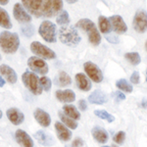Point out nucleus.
I'll return each mask as SVG.
<instances>
[{"instance_id": "obj_1", "label": "nucleus", "mask_w": 147, "mask_h": 147, "mask_svg": "<svg viewBox=\"0 0 147 147\" xmlns=\"http://www.w3.org/2000/svg\"><path fill=\"white\" fill-rule=\"evenodd\" d=\"M22 4L35 18L55 17L63 9V0H22Z\"/></svg>"}, {"instance_id": "obj_2", "label": "nucleus", "mask_w": 147, "mask_h": 147, "mask_svg": "<svg viewBox=\"0 0 147 147\" xmlns=\"http://www.w3.org/2000/svg\"><path fill=\"white\" fill-rule=\"evenodd\" d=\"M20 46V38L16 32L4 30L0 34V48L6 54H14Z\"/></svg>"}, {"instance_id": "obj_3", "label": "nucleus", "mask_w": 147, "mask_h": 147, "mask_svg": "<svg viewBox=\"0 0 147 147\" xmlns=\"http://www.w3.org/2000/svg\"><path fill=\"white\" fill-rule=\"evenodd\" d=\"M76 28H82L86 32L87 36H88L89 42L94 46H97L101 42V35L100 32L97 30L95 24L89 19H80V20L76 24Z\"/></svg>"}, {"instance_id": "obj_4", "label": "nucleus", "mask_w": 147, "mask_h": 147, "mask_svg": "<svg viewBox=\"0 0 147 147\" xmlns=\"http://www.w3.org/2000/svg\"><path fill=\"white\" fill-rule=\"evenodd\" d=\"M59 39L63 44L68 46H77L82 37L74 26H62L59 30Z\"/></svg>"}, {"instance_id": "obj_5", "label": "nucleus", "mask_w": 147, "mask_h": 147, "mask_svg": "<svg viewBox=\"0 0 147 147\" xmlns=\"http://www.w3.org/2000/svg\"><path fill=\"white\" fill-rule=\"evenodd\" d=\"M22 80H23V84H25V86L32 94H34V95H40L42 93L43 88H42L41 84H40V80L37 78V76L34 72L26 71L22 75Z\"/></svg>"}, {"instance_id": "obj_6", "label": "nucleus", "mask_w": 147, "mask_h": 147, "mask_svg": "<svg viewBox=\"0 0 147 147\" xmlns=\"http://www.w3.org/2000/svg\"><path fill=\"white\" fill-rule=\"evenodd\" d=\"M38 34L46 42L55 43L56 37V26L50 21H43L38 28Z\"/></svg>"}, {"instance_id": "obj_7", "label": "nucleus", "mask_w": 147, "mask_h": 147, "mask_svg": "<svg viewBox=\"0 0 147 147\" xmlns=\"http://www.w3.org/2000/svg\"><path fill=\"white\" fill-rule=\"evenodd\" d=\"M30 50L35 55L41 57L43 59H47V60H52V59L56 58L55 52L49 48V47L43 45L39 41H32L30 43Z\"/></svg>"}, {"instance_id": "obj_8", "label": "nucleus", "mask_w": 147, "mask_h": 147, "mask_svg": "<svg viewBox=\"0 0 147 147\" xmlns=\"http://www.w3.org/2000/svg\"><path fill=\"white\" fill-rule=\"evenodd\" d=\"M28 66L34 73L45 76L49 71L48 65L43 59L37 56H32L28 60Z\"/></svg>"}, {"instance_id": "obj_9", "label": "nucleus", "mask_w": 147, "mask_h": 147, "mask_svg": "<svg viewBox=\"0 0 147 147\" xmlns=\"http://www.w3.org/2000/svg\"><path fill=\"white\" fill-rule=\"evenodd\" d=\"M84 69L86 73L87 77L90 79L92 82H96V84H100L103 80V74H102L101 70L99 69L96 64L90 62H85L84 64Z\"/></svg>"}, {"instance_id": "obj_10", "label": "nucleus", "mask_w": 147, "mask_h": 147, "mask_svg": "<svg viewBox=\"0 0 147 147\" xmlns=\"http://www.w3.org/2000/svg\"><path fill=\"white\" fill-rule=\"evenodd\" d=\"M132 26L136 32L143 34L147 30V13L142 9L136 11L134 18Z\"/></svg>"}, {"instance_id": "obj_11", "label": "nucleus", "mask_w": 147, "mask_h": 147, "mask_svg": "<svg viewBox=\"0 0 147 147\" xmlns=\"http://www.w3.org/2000/svg\"><path fill=\"white\" fill-rule=\"evenodd\" d=\"M13 14H14V18L19 23L28 24L30 22H32V16L30 15L28 12H27L25 7L23 6V4L16 3L13 8Z\"/></svg>"}, {"instance_id": "obj_12", "label": "nucleus", "mask_w": 147, "mask_h": 147, "mask_svg": "<svg viewBox=\"0 0 147 147\" xmlns=\"http://www.w3.org/2000/svg\"><path fill=\"white\" fill-rule=\"evenodd\" d=\"M109 21L111 23V27H112L113 30L115 32L119 34H125V32L127 30V26L125 22L124 21L121 16L119 15H114V16H111L109 18Z\"/></svg>"}, {"instance_id": "obj_13", "label": "nucleus", "mask_w": 147, "mask_h": 147, "mask_svg": "<svg viewBox=\"0 0 147 147\" xmlns=\"http://www.w3.org/2000/svg\"><path fill=\"white\" fill-rule=\"evenodd\" d=\"M15 139L22 147H34V140L27 132L23 129H17L15 132Z\"/></svg>"}, {"instance_id": "obj_14", "label": "nucleus", "mask_w": 147, "mask_h": 147, "mask_svg": "<svg viewBox=\"0 0 147 147\" xmlns=\"http://www.w3.org/2000/svg\"><path fill=\"white\" fill-rule=\"evenodd\" d=\"M7 118L13 125H19L25 121V115L18 108H9L6 112Z\"/></svg>"}, {"instance_id": "obj_15", "label": "nucleus", "mask_w": 147, "mask_h": 147, "mask_svg": "<svg viewBox=\"0 0 147 147\" xmlns=\"http://www.w3.org/2000/svg\"><path fill=\"white\" fill-rule=\"evenodd\" d=\"M34 119L43 127H48L51 124V118L48 113L42 110L41 108H36L34 112Z\"/></svg>"}, {"instance_id": "obj_16", "label": "nucleus", "mask_w": 147, "mask_h": 147, "mask_svg": "<svg viewBox=\"0 0 147 147\" xmlns=\"http://www.w3.org/2000/svg\"><path fill=\"white\" fill-rule=\"evenodd\" d=\"M55 129L57 132L59 139L61 141L67 142L72 138V131L69 129L68 127H66L62 122H56L55 123Z\"/></svg>"}, {"instance_id": "obj_17", "label": "nucleus", "mask_w": 147, "mask_h": 147, "mask_svg": "<svg viewBox=\"0 0 147 147\" xmlns=\"http://www.w3.org/2000/svg\"><path fill=\"white\" fill-rule=\"evenodd\" d=\"M0 74L5 78L9 84H14L17 82V80H18L17 73H16L15 71H14V69H12L10 66L6 65V64H2V65L0 66Z\"/></svg>"}, {"instance_id": "obj_18", "label": "nucleus", "mask_w": 147, "mask_h": 147, "mask_svg": "<svg viewBox=\"0 0 147 147\" xmlns=\"http://www.w3.org/2000/svg\"><path fill=\"white\" fill-rule=\"evenodd\" d=\"M87 100L90 104H96V105H102V104H105L108 101V97L104 93L102 90L96 89L94 90L90 95L88 96Z\"/></svg>"}, {"instance_id": "obj_19", "label": "nucleus", "mask_w": 147, "mask_h": 147, "mask_svg": "<svg viewBox=\"0 0 147 147\" xmlns=\"http://www.w3.org/2000/svg\"><path fill=\"white\" fill-rule=\"evenodd\" d=\"M56 98L58 99L60 102L63 103H71L76 100V93L72 89H65V90H57L56 93Z\"/></svg>"}, {"instance_id": "obj_20", "label": "nucleus", "mask_w": 147, "mask_h": 147, "mask_svg": "<svg viewBox=\"0 0 147 147\" xmlns=\"http://www.w3.org/2000/svg\"><path fill=\"white\" fill-rule=\"evenodd\" d=\"M76 82L78 87L82 91H89L91 89V82L88 78L82 73H79L76 75Z\"/></svg>"}, {"instance_id": "obj_21", "label": "nucleus", "mask_w": 147, "mask_h": 147, "mask_svg": "<svg viewBox=\"0 0 147 147\" xmlns=\"http://www.w3.org/2000/svg\"><path fill=\"white\" fill-rule=\"evenodd\" d=\"M91 134H92V136L93 138L95 139L97 142L99 143H106L108 141V138H109V136H108V132L106 131L103 127H94L93 129L91 130Z\"/></svg>"}, {"instance_id": "obj_22", "label": "nucleus", "mask_w": 147, "mask_h": 147, "mask_svg": "<svg viewBox=\"0 0 147 147\" xmlns=\"http://www.w3.org/2000/svg\"><path fill=\"white\" fill-rule=\"evenodd\" d=\"M34 137L41 145L43 146H52L54 144V139L50 134H46L43 130H37L34 134Z\"/></svg>"}, {"instance_id": "obj_23", "label": "nucleus", "mask_w": 147, "mask_h": 147, "mask_svg": "<svg viewBox=\"0 0 147 147\" xmlns=\"http://www.w3.org/2000/svg\"><path fill=\"white\" fill-rule=\"evenodd\" d=\"M63 113L65 114L66 116L72 118V119H74L75 121L80 119V111L78 110L76 106L72 105V104H66V105H64L63 106Z\"/></svg>"}, {"instance_id": "obj_24", "label": "nucleus", "mask_w": 147, "mask_h": 147, "mask_svg": "<svg viewBox=\"0 0 147 147\" xmlns=\"http://www.w3.org/2000/svg\"><path fill=\"white\" fill-rule=\"evenodd\" d=\"M0 27L6 28V30H10L12 28L11 19L9 17L7 11L2 7H0Z\"/></svg>"}, {"instance_id": "obj_25", "label": "nucleus", "mask_w": 147, "mask_h": 147, "mask_svg": "<svg viewBox=\"0 0 147 147\" xmlns=\"http://www.w3.org/2000/svg\"><path fill=\"white\" fill-rule=\"evenodd\" d=\"M98 25H99V28H100V32H103L105 34H109L112 30V27H111V23L109 21V19H107L104 16H99L98 18Z\"/></svg>"}, {"instance_id": "obj_26", "label": "nucleus", "mask_w": 147, "mask_h": 147, "mask_svg": "<svg viewBox=\"0 0 147 147\" xmlns=\"http://www.w3.org/2000/svg\"><path fill=\"white\" fill-rule=\"evenodd\" d=\"M58 116H59V118H60L61 122H62L63 124L66 125V127H68L69 129H76L78 127L77 121H75L74 119H72V118L68 117V116H66L64 113H61V112L58 113Z\"/></svg>"}, {"instance_id": "obj_27", "label": "nucleus", "mask_w": 147, "mask_h": 147, "mask_svg": "<svg viewBox=\"0 0 147 147\" xmlns=\"http://www.w3.org/2000/svg\"><path fill=\"white\" fill-rule=\"evenodd\" d=\"M116 86H117L120 90H122L124 92H127V93H130V92H132V90H134L132 85L125 79H121L119 80H117V82H116Z\"/></svg>"}, {"instance_id": "obj_28", "label": "nucleus", "mask_w": 147, "mask_h": 147, "mask_svg": "<svg viewBox=\"0 0 147 147\" xmlns=\"http://www.w3.org/2000/svg\"><path fill=\"white\" fill-rule=\"evenodd\" d=\"M58 82H59L58 85L65 87L72 84V79H71L70 75H68L66 72H60L58 76Z\"/></svg>"}, {"instance_id": "obj_29", "label": "nucleus", "mask_w": 147, "mask_h": 147, "mask_svg": "<svg viewBox=\"0 0 147 147\" xmlns=\"http://www.w3.org/2000/svg\"><path fill=\"white\" fill-rule=\"evenodd\" d=\"M94 114L98 118H100V119L107 121L108 123H113L115 121V117H114L112 114L108 113L105 110H95L94 111Z\"/></svg>"}, {"instance_id": "obj_30", "label": "nucleus", "mask_w": 147, "mask_h": 147, "mask_svg": "<svg viewBox=\"0 0 147 147\" xmlns=\"http://www.w3.org/2000/svg\"><path fill=\"white\" fill-rule=\"evenodd\" d=\"M125 58L134 66H137L140 63V56L137 52H127L125 55Z\"/></svg>"}, {"instance_id": "obj_31", "label": "nucleus", "mask_w": 147, "mask_h": 147, "mask_svg": "<svg viewBox=\"0 0 147 147\" xmlns=\"http://www.w3.org/2000/svg\"><path fill=\"white\" fill-rule=\"evenodd\" d=\"M56 22L58 25H60V26H65V25H67V24L70 23V17H69L68 12L63 10L58 16H57Z\"/></svg>"}, {"instance_id": "obj_32", "label": "nucleus", "mask_w": 147, "mask_h": 147, "mask_svg": "<svg viewBox=\"0 0 147 147\" xmlns=\"http://www.w3.org/2000/svg\"><path fill=\"white\" fill-rule=\"evenodd\" d=\"M40 80V84H41V86L43 88V90L45 91H49L51 89V86H52V82H51V80L47 77H42Z\"/></svg>"}, {"instance_id": "obj_33", "label": "nucleus", "mask_w": 147, "mask_h": 147, "mask_svg": "<svg viewBox=\"0 0 147 147\" xmlns=\"http://www.w3.org/2000/svg\"><path fill=\"white\" fill-rule=\"evenodd\" d=\"M21 30H22L24 35H26L27 37H30L34 34V27L30 24V25H27V26H25V27H23L21 28Z\"/></svg>"}, {"instance_id": "obj_34", "label": "nucleus", "mask_w": 147, "mask_h": 147, "mask_svg": "<svg viewBox=\"0 0 147 147\" xmlns=\"http://www.w3.org/2000/svg\"><path fill=\"white\" fill-rule=\"evenodd\" d=\"M125 131H123V130L118 131L113 137L114 142L117 144H123L125 141Z\"/></svg>"}, {"instance_id": "obj_35", "label": "nucleus", "mask_w": 147, "mask_h": 147, "mask_svg": "<svg viewBox=\"0 0 147 147\" xmlns=\"http://www.w3.org/2000/svg\"><path fill=\"white\" fill-rule=\"evenodd\" d=\"M139 80H140V76H139V73L136 71V72H134L131 74V76H130V82L134 84H137L139 82Z\"/></svg>"}, {"instance_id": "obj_36", "label": "nucleus", "mask_w": 147, "mask_h": 147, "mask_svg": "<svg viewBox=\"0 0 147 147\" xmlns=\"http://www.w3.org/2000/svg\"><path fill=\"white\" fill-rule=\"evenodd\" d=\"M84 144V142L80 137H76L75 140H74L72 143V147H82Z\"/></svg>"}, {"instance_id": "obj_37", "label": "nucleus", "mask_w": 147, "mask_h": 147, "mask_svg": "<svg viewBox=\"0 0 147 147\" xmlns=\"http://www.w3.org/2000/svg\"><path fill=\"white\" fill-rule=\"evenodd\" d=\"M78 105H79L80 110H82V111H85L87 109V103L84 99H80V100H79V104H78Z\"/></svg>"}, {"instance_id": "obj_38", "label": "nucleus", "mask_w": 147, "mask_h": 147, "mask_svg": "<svg viewBox=\"0 0 147 147\" xmlns=\"http://www.w3.org/2000/svg\"><path fill=\"white\" fill-rule=\"evenodd\" d=\"M115 95H116V99H117V101H123L125 99V95L121 91H116Z\"/></svg>"}, {"instance_id": "obj_39", "label": "nucleus", "mask_w": 147, "mask_h": 147, "mask_svg": "<svg viewBox=\"0 0 147 147\" xmlns=\"http://www.w3.org/2000/svg\"><path fill=\"white\" fill-rule=\"evenodd\" d=\"M106 39L108 40V41L112 42V43H118L119 42V38H118L117 36H115V35H107L106 36Z\"/></svg>"}, {"instance_id": "obj_40", "label": "nucleus", "mask_w": 147, "mask_h": 147, "mask_svg": "<svg viewBox=\"0 0 147 147\" xmlns=\"http://www.w3.org/2000/svg\"><path fill=\"white\" fill-rule=\"evenodd\" d=\"M140 106L142 108H147V98H144L143 100L141 101V104H140Z\"/></svg>"}, {"instance_id": "obj_41", "label": "nucleus", "mask_w": 147, "mask_h": 147, "mask_svg": "<svg viewBox=\"0 0 147 147\" xmlns=\"http://www.w3.org/2000/svg\"><path fill=\"white\" fill-rule=\"evenodd\" d=\"M4 84H5V80H4L2 77H0V87L4 86Z\"/></svg>"}, {"instance_id": "obj_42", "label": "nucleus", "mask_w": 147, "mask_h": 147, "mask_svg": "<svg viewBox=\"0 0 147 147\" xmlns=\"http://www.w3.org/2000/svg\"><path fill=\"white\" fill-rule=\"evenodd\" d=\"M9 0H0V4L1 5H6V4H8Z\"/></svg>"}, {"instance_id": "obj_43", "label": "nucleus", "mask_w": 147, "mask_h": 147, "mask_svg": "<svg viewBox=\"0 0 147 147\" xmlns=\"http://www.w3.org/2000/svg\"><path fill=\"white\" fill-rule=\"evenodd\" d=\"M66 1H67L69 4H74V3H76L78 0H66Z\"/></svg>"}, {"instance_id": "obj_44", "label": "nucleus", "mask_w": 147, "mask_h": 147, "mask_svg": "<svg viewBox=\"0 0 147 147\" xmlns=\"http://www.w3.org/2000/svg\"><path fill=\"white\" fill-rule=\"evenodd\" d=\"M2 116H3V113H2L1 109H0V119H1V118H2Z\"/></svg>"}, {"instance_id": "obj_45", "label": "nucleus", "mask_w": 147, "mask_h": 147, "mask_svg": "<svg viewBox=\"0 0 147 147\" xmlns=\"http://www.w3.org/2000/svg\"><path fill=\"white\" fill-rule=\"evenodd\" d=\"M145 48H146V50H147V40H146V42H145Z\"/></svg>"}, {"instance_id": "obj_46", "label": "nucleus", "mask_w": 147, "mask_h": 147, "mask_svg": "<svg viewBox=\"0 0 147 147\" xmlns=\"http://www.w3.org/2000/svg\"><path fill=\"white\" fill-rule=\"evenodd\" d=\"M146 82H147V70H146Z\"/></svg>"}, {"instance_id": "obj_47", "label": "nucleus", "mask_w": 147, "mask_h": 147, "mask_svg": "<svg viewBox=\"0 0 147 147\" xmlns=\"http://www.w3.org/2000/svg\"><path fill=\"white\" fill-rule=\"evenodd\" d=\"M65 147H72V146H69V145H66Z\"/></svg>"}, {"instance_id": "obj_48", "label": "nucleus", "mask_w": 147, "mask_h": 147, "mask_svg": "<svg viewBox=\"0 0 147 147\" xmlns=\"http://www.w3.org/2000/svg\"><path fill=\"white\" fill-rule=\"evenodd\" d=\"M102 147H109V146H102Z\"/></svg>"}, {"instance_id": "obj_49", "label": "nucleus", "mask_w": 147, "mask_h": 147, "mask_svg": "<svg viewBox=\"0 0 147 147\" xmlns=\"http://www.w3.org/2000/svg\"><path fill=\"white\" fill-rule=\"evenodd\" d=\"M0 60H1V55H0Z\"/></svg>"}]
</instances>
